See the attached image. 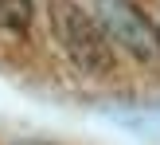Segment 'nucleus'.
I'll use <instances>...</instances> for the list:
<instances>
[{"label": "nucleus", "instance_id": "nucleus-3", "mask_svg": "<svg viewBox=\"0 0 160 145\" xmlns=\"http://www.w3.org/2000/svg\"><path fill=\"white\" fill-rule=\"evenodd\" d=\"M35 20V0H0V31L23 35Z\"/></svg>", "mask_w": 160, "mask_h": 145}, {"label": "nucleus", "instance_id": "nucleus-1", "mask_svg": "<svg viewBox=\"0 0 160 145\" xmlns=\"http://www.w3.org/2000/svg\"><path fill=\"white\" fill-rule=\"evenodd\" d=\"M47 20H51L55 43L74 63V71H82V75H109L113 71V47H109L94 12H86L78 0H51Z\"/></svg>", "mask_w": 160, "mask_h": 145}, {"label": "nucleus", "instance_id": "nucleus-2", "mask_svg": "<svg viewBox=\"0 0 160 145\" xmlns=\"http://www.w3.org/2000/svg\"><path fill=\"white\" fill-rule=\"evenodd\" d=\"M94 16H98L106 39L121 47L133 63H141V67L160 63V28L145 8H137L133 0H94Z\"/></svg>", "mask_w": 160, "mask_h": 145}]
</instances>
